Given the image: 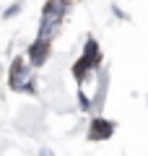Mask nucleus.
<instances>
[{
	"label": "nucleus",
	"mask_w": 148,
	"mask_h": 156,
	"mask_svg": "<svg viewBox=\"0 0 148 156\" xmlns=\"http://www.w3.org/2000/svg\"><path fill=\"white\" fill-rule=\"evenodd\" d=\"M112 130H115V125L107 122V120H101V117H93L91 128H88V138L91 140H104L112 135Z\"/></svg>",
	"instance_id": "20e7f679"
},
{
	"label": "nucleus",
	"mask_w": 148,
	"mask_h": 156,
	"mask_svg": "<svg viewBox=\"0 0 148 156\" xmlns=\"http://www.w3.org/2000/svg\"><path fill=\"white\" fill-rule=\"evenodd\" d=\"M99 62H101V50H99L96 39H86V50H83L81 60L73 65V76H76L78 83H83L86 73H91L93 68H99Z\"/></svg>",
	"instance_id": "f03ea898"
},
{
	"label": "nucleus",
	"mask_w": 148,
	"mask_h": 156,
	"mask_svg": "<svg viewBox=\"0 0 148 156\" xmlns=\"http://www.w3.org/2000/svg\"><path fill=\"white\" fill-rule=\"evenodd\" d=\"M11 89H16V91H29V94L34 91V76H31V70L23 65L21 57L13 60V68H11Z\"/></svg>",
	"instance_id": "7ed1b4c3"
},
{
	"label": "nucleus",
	"mask_w": 148,
	"mask_h": 156,
	"mask_svg": "<svg viewBox=\"0 0 148 156\" xmlns=\"http://www.w3.org/2000/svg\"><path fill=\"white\" fill-rule=\"evenodd\" d=\"M65 3H47L44 5V13H42V26H39V42H44V44H49L52 42V37L57 34V29H60L62 23V16H65Z\"/></svg>",
	"instance_id": "f257e3e1"
},
{
	"label": "nucleus",
	"mask_w": 148,
	"mask_h": 156,
	"mask_svg": "<svg viewBox=\"0 0 148 156\" xmlns=\"http://www.w3.org/2000/svg\"><path fill=\"white\" fill-rule=\"evenodd\" d=\"M47 52H49V44H44V42H39V39H37V42L29 47V60H31V65H44Z\"/></svg>",
	"instance_id": "39448f33"
},
{
	"label": "nucleus",
	"mask_w": 148,
	"mask_h": 156,
	"mask_svg": "<svg viewBox=\"0 0 148 156\" xmlns=\"http://www.w3.org/2000/svg\"><path fill=\"white\" fill-rule=\"evenodd\" d=\"M42 156H52V151H42Z\"/></svg>",
	"instance_id": "423d86ee"
}]
</instances>
